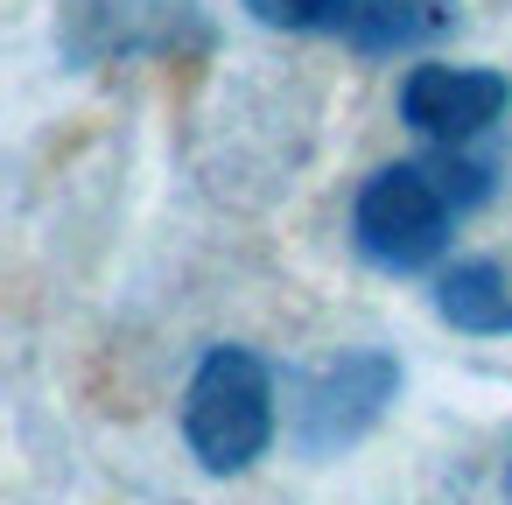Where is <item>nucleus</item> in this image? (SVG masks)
I'll return each mask as SVG.
<instances>
[{
  "label": "nucleus",
  "instance_id": "f257e3e1",
  "mask_svg": "<svg viewBox=\"0 0 512 505\" xmlns=\"http://www.w3.org/2000/svg\"><path fill=\"white\" fill-rule=\"evenodd\" d=\"M484 197V169L456 162L442 148V162H386L365 176L358 204H351V239L372 267L386 274H421L442 260L449 225Z\"/></svg>",
  "mask_w": 512,
  "mask_h": 505
},
{
  "label": "nucleus",
  "instance_id": "f03ea898",
  "mask_svg": "<svg viewBox=\"0 0 512 505\" xmlns=\"http://www.w3.org/2000/svg\"><path fill=\"white\" fill-rule=\"evenodd\" d=\"M183 442L211 477H239L246 463H260L267 442H274V372H267V358H253L239 344L204 351V365L190 372V393H183Z\"/></svg>",
  "mask_w": 512,
  "mask_h": 505
},
{
  "label": "nucleus",
  "instance_id": "7ed1b4c3",
  "mask_svg": "<svg viewBox=\"0 0 512 505\" xmlns=\"http://www.w3.org/2000/svg\"><path fill=\"white\" fill-rule=\"evenodd\" d=\"M393 393H400V365L386 351H351V358L323 365L302 386V400H295V442L309 456H337L365 428H379V414L393 407Z\"/></svg>",
  "mask_w": 512,
  "mask_h": 505
},
{
  "label": "nucleus",
  "instance_id": "20e7f679",
  "mask_svg": "<svg viewBox=\"0 0 512 505\" xmlns=\"http://www.w3.org/2000/svg\"><path fill=\"white\" fill-rule=\"evenodd\" d=\"M512 85L498 71H463V64H414L400 78V120L435 141V148H463L477 141L498 113H505Z\"/></svg>",
  "mask_w": 512,
  "mask_h": 505
},
{
  "label": "nucleus",
  "instance_id": "39448f33",
  "mask_svg": "<svg viewBox=\"0 0 512 505\" xmlns=\"http://www.w3.org/2000/svg\"><path fill=\"white\" fill-rule=\"evenodd\" d=\"M456 22V0H302V29H323L351 50L393 57L421 50Z\"/></svg>",
  "mask_w": 512,
  "mask_h": 505
},
{
  "label": "nucleus",
  "instance_id": "423d86ee",
  "mask_svg": "<svg viewBox=\"0 0 512 505\" xmlns=\"http://www.w3.org/2000/svg\"><path fill=\"white\" fill-rule=\"evenodd\" d=\"M190 15V0H71V50H162L176 43V22Z\"/></svg>",
  "mask_w": 512,
  "mask_h": 505
},
{
  "label": "nucleus",
  "instance_id": "0eeeda50",
  "mask_svg": "<svg viewBox=\"0 0 512 505\" xmlns=\"http://www.w3.org/2000/svg\"><path fill=\"white\" fill-rule=\"evenodd\" d=\"M435 309L470 330V337H498L505 316H512V295H505V274L491 260H456L442 281H435Z\"/></svg>",
  "mask_w": 512,
  "mask_h": 505
},
{
  "label": "nucleus",
  "instance_id": "6e6552de",
  "mask_svg": "<svg viewBox=\"0 0 512 505\" xmlns=\"http://www.w3.org/2000/svg\"><path fill=\"white\" fill-rule=\"evenodd\" d=\"M246 8H253L267 29H288V22H302V0H246Z\"/></svg>",
  "mask_w": 512,
  "mask_h": 505
},
{
  "label": "nucleus",
  "instance_id": "1a4fd4ad",
  "mask_svg": "<svg viewBox=\"0 0 512 505\" xmlns=\"http://www.w3.org/2000/svg\"><path fill=\"white\" fill-rule=\"evenodd\" d=\"M505 498H512V463H505Z\"/></svg>",
  "mask_w": 512,
  "mask_h": 505
}]
</instances>
